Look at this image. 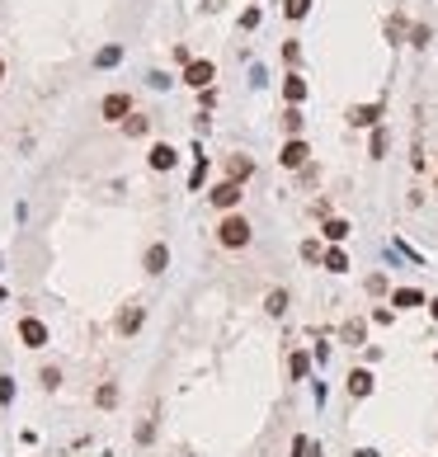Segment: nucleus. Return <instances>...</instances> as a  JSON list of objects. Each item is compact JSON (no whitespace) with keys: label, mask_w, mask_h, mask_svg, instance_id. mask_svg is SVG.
I'll return each instance as SVG.
<instances>
[{"label":"nucleus","mask_w":438,"mask_h":457,"mask_svg":"<svg viewBox=\"0 0 438 457\" xmlns=\"http://www.w3.org/2000/svg\"><path fill=\"white\" fill-rule=\"evenodd\" d=\"M15 401V377H0V405Z\"/></svg>","instance_id":"nucleus-30"},{"label":"nucleus","mask_w":438,"mask_h":457,"mask_svg":"<svg viewBox=\"0 0 438 457\" xmlns=\"http://www.w3.org/2000/svg\"><path fill=\"white\" fill-rule=\"evenodd\" d=\"M250 217H240V213H227L222 222H217V245H227V250H245L250 245Z\"/></svg>","instance_id":"nucleus-1"},{"label":"nucleus","mask_w":438,"mask_h":457,"mask_svg":"<svg viewBox=\"0 0 438 457\" xmlns=\"http://www.w3.org/2000/svg\"><path fill=\"white\" fill-rule=\"evenodd\" d=\"M325 269H330V273H349V255L330 245V250H325Z\"/></svg>","instance_id":"nucleus-20"},{"label":"nucleus","mask_w":438,"mask_h":457,"mask_svg":"<svg viewBox=\"0 0 438 457\" xmlns=\"http://www.w3.org/2000/svg\"><path fill=\"white\" fill-rule=\"evenodd\" d=\"M377 118H382V104H377V99L349 108V123H354V128H377Z\"/></svg>","instance_id":"nucleus-7"},{"label":"nucleus","mask_w":438,"mask_h":457,"mask_svg":"<svg viewBox=\"0 0 438 457\" xmlns=\"http://www.w3.org/2000/svg\"><path fill=\"white\" fill-rule=\"evenodd\" d=\"M240 28H259V10H255V5H250V10L240 14Z\"/></svg>","instance_id":"nucleus-32"},{"label":"nucleus","mask_w":438,"mask_h":457,"mask_svg":"<svg viewBox=\"0 0 438 457\" xmlns=\"http://www.w3.org/2000/svg\"><path fill=\"white\" fill-rule=\"evenodd\" d=\"M434 193H438V175H434Z\"/></svg>","instance_id":"nucleus-36"},{"label":"nucleus","mask_w":438,"mask_h":457,"mask_svg":"<svg viewBox=\"0 0 438 457\" xmlns=\"http://www.w3.org/2000/svg\"><path fill=\"white\" fill-rule=\"evenodd\" d=\"M118 61H123V48H99V57H95V66H104V71L118 66Z\"/></svg>","instance_id":"nucleus-25"},{"label":"nucleus","mask_w":438,"mask_h":457,"mask_svg":"<svg viewBox=\"0 0 438 457\" xmlns=\"http://www.w3.org/2000/svg\"><path fill=\"white\" fill-rule=\"evenodd\" d=\"M123 133H128V137H146V133H151V118H146V113H132L128 123H123Z\"/></svg>","instance_id":"nucleus-19"},{"label":"nucleus","mask_w":438,"mask_h":457,"mask_svg":"<svg viewBox=\"0 0 438 457\" xmlns=\"http://www.w3.org/2000/svg\"><path fill=\"white\" fill-rule=\"evenodd\" d=\"M203 179H207V161L198 156V165H193V175H189V188H203Z\"/></svg>","instance_id":"nucleus-27"},{"label":"nucleus","mask_w":438,"mask_h":457,"mask_svg":"<svg viewBox=\"0 0 438 457\" xmlns=\"http://www.w3.org/2000/svg\"><path fill=\"white\" fill-rule=\"evenodd\" d=\"M387 146H391L387 128H377V133H372V146H368V156H372V161H382V156H387Z\"/></svg>","instance_id":"nucleus-22"},{"label":"nucleus","mask_w":438,"mask_h":457,"mask_svg":"<svg viewBox=\"0 0 438 457\" xmlns=\"http://www.w3.org/2000/svg\"><path fill=\"white\" fill-rule=\"evenodd\" d=\"M429 316H434V321H438V297H429Z\"/></svg>","instance_id":"nucleus-33"},{"label":"nucleus","mask_w":438,"mask_h":457,"mask_svg":"<svg viewBox=\"0 0 438 457\" xmlns=\"http://www.w3.org/2000/svg\"><path fill=\"white\" fill-rule=\"evenodd\" d=\"M0 81H5V61H0Z\"/></svg>","instance_id":"nucleus-35"},{"label":"nucleus","mask_w":438,"mask_h":457,"mask_svg":"<svg viewBox=\"0 0 438 457\" xmlns=\"http://www.w3.org/2000/svg\"><path fill=\"white\" fill-rule=\"evenodd\" d=\"M307 99V81L297 76V71H287V81H283V104H302Z\"/></svg>","instance_id":"nucleus-13"},{"label":"nucleus","mask_w":438,"mask_h":457,"mask_svg":"<svg viewBox=\"0 0 438 457\" xmlns=\"http://www.w3.org/2000/svg\"><path fill=\"white\" fill-rule=\"evenodd\" d=\"M344 236H349V222H344V217H325V222H321V241L339 245Z\"/></svg>","instance_id":"nucleus-12"},{"label":"nucleus","mask_w":438,"mask_h":457,"mask_svg":"<svg viewBox=\"0 0 438 457\" xmlns=\"http://www.w3.org/2000/svg\"><path fill=\"white\" fill-rule=\"evenodd\" d=\"M19 340H24L28 349H43V344H48V325L38 321V316H24V321H19Z\"/></svg>","instance_id":"nucleus-6"},{"label":"nucleus","mask_w":438,"mask_h":457,"mask_svg":"<svg viewBox=\"0 0 438 457\" xmlns=\"http://www.w3.org/2000/svg\"><path fill=\"white\" fill-rule=\"evenodd\" d=\"M283 61H287V66H297V61H302V48H297L292 38H287V43H283Z\"/></svg>","instance_id":"nucleus-28"},{"label":"nucleus","mask_w":438,"mask_h":457,"mask_svg":"<svg viewBox=\"0 0 438 457\" xmlns=\"http://www.w3.org/2000/svg\"><path fill=\"white\" fill-rule=\"evenodd\" d=\"M363 340H368V325H363L359 316H354V321H344V344H363Z\"/></svg>","instance_id":"nucleus-21"},{"label":"nucleus","mask_w":438,"mask_h":457,"mask_svg":"<svg viewBox=\"0 0 438 457\" xmlns=\"http://www.w3.org/2000/svg\"><path fill=\"white\" fill-rule=\"evenodd\" d=\"M354 457H377V453H372V448H359V453H354Z\"/></svg>","instance_id":"nucleus-34"},{"label":"nucleus","mask_w":438,"mask_h":457,"mask_svg":"<svg viewBox=\"0 0 438 457\" xmlns=\"http://www.w3.org/2000/svg\"><path fill=\"white\" fill-rule=\"evenodd\" d=\"M368 293L382 297V293H387V278H382V273H368Z\"/></svg>","instance_id":"nucleus-29"},{"label":"nucleus","mask_w":438,"mask_h":457,"mask_svg":"<svg viewBox=\"0 0 438 457\" xmlns=\"http://www.w3.org/2000/svg\"><path fill=\"white\" fill-rule=\"evenodd\" d=\"M142 321H146V311H142L137 302H128V307L118 311V335H137V330H142Z\"/></svg>","instance_id":"nucleus-9"},{"label":"nucleus","mask_w":438,"mask_h":457,"mask_svg":"<svg viewBox=\"0 0 438 457\" xmlns=\"http://www.w3.org/2000/svg\"><path fill=\"white\" fill-rule=\"evenodd\" d=\"M349 396H372V373H368V368H354V373H349Z\"/></svg>","instance_id":"nucleus-14"},{"label":"nucleus","mask_w":438,"mask_h":457,"mask_svg":"<svg viewBox=\"0 0 438 457\" xmlns=\"http://www.w3.org/2000/svg\"><path fill=\"white\" fill-rule=\"evenodd\" d=\"M419 302H424L419 288H396V293H391V307H401V311H410V307H419Z\"/></svg>","instance_id":"nucleus-17"},{"label":"nucleus","mask_w":438,"mask_h":457,"mask_svg":"<svg viewBox=\"0 0 438 457\" xmlns=\"http://www.w3.org/2000/svg\"><path fill=\"white\" fill-rule=\"evenodd\" d=\"M43 387L57 391V387H61V373H57V368H43Z\"/></svg>","instance_id":"nucleus-31"},{"label":"nucleus","mask_w":438,"mask_h":457,"mask_svg":"<svg viewBox=\"0 0 438 457\" xmlns=\"http://www.w3.org/2000/svg\"><path fill=\"white\" fill-rule=\"evenodd\" d=\"M250 175H255V161H250V156H240V151H236V156H227V179L245 184Z\"/></svg>","instance_id":"nucleus-11"},{"label":"nucleus","mask_w":438,"mask_h":457,"mask_svg":"<svg viewBox=\"0 0 438 457\" xmlns=\"http://www.w3.org/2000/svg\"><path fill=\"white\" fill-rule=\"evenodd\" d=\"M307 264H325V241L321 236H311V241H302V250H297Z\"/></svg>","instance_id":"nucleus-16"},{"label":"nucleus","mask_w":438,"mask_h":457,"mask_svg":"<svg viewBox=\"0 0 438 457\" xmlns=\"http://www.w3.org/2000/svg\"><path fill=\"white\" fill-rule=\"evenodd\" d=\"M287 373H292V377H307L311 373V358H307V353H292V358H287Z\"/></svg>","instance_id":"nucleus-26"},{"label":"nucleus","mask_w":438,"mask_h":457,"mask_svg":"<svg viewBox=\"0 0 438 457\" xmlns=\"http://www.w3.org/2000/svg\"><path fill=\"white\" fill-rule=\"evenodd\" d=\"M283 14H287V19H307L311 0H283Z\"/></svg>","instance_id":"nucleus-23"},{"label":"nucleus","mask_w":438,"mask_h":457,"mask_svg":"<svg viewBox=\"0 0 438 457\" xmlns=\"http://www.w3.org/2000/svg\"><path fill=\"white\" fill-rule=\"evenodd\" d=\"M302 123H307V118H302V104H283V133L302 137Z\"/></svg>","instance_id":"nucleus-15"},{"label":"nucleus","mask_w":438,"mask_h":457,"mask_svg":"<svg viewBox=\"0 0 438 457\" xmlns=\"http://www.w3.org/2000/svg\"><path fill=\"white\" fill-rule=\"evenodd\" d=\"M217 81V66L207 61V57H193L189 66H184V85H193V90H212Z\"/></svg>","instance_id":"nucleus-4"},{"label":"nucleus","mask_w":438,"mask_h":457,"mask_svg":"<svg viewBox=\"0 0 438 457\" xmlns=\"http://www.w3.org/2000/svg\"><path fill=\"white\" fill-rule=\"evenodd\" d=\"M175 161H180V151H175L170 142H155L151 156H146V165H151V170H175Z\"/></svg>","instance_id":"nucleus-8"},{"label":"nucleus","mask_w":438,"mask_h":457,"mask_svg":"<svg viewBox=\"0 0 438 457\" xmlns=\"http://www.w3.org/2000/svg\"><path fill=\"white\" fill-rule=\"evenodd\" d=\"M207 198H212V208H222V213H231L236 203L245 198V184H236V179H222V184H212V193H207Z\"/></svg>","instance_id":"nucleus-5"},{"label":"nucleus","mask_w":438,"mask_h":457,"mask_svg":"<svg viewBox=\"0 0 438 457\" xmlns=\"http://www.w3.org/2000/svg\"><path fill=\"white\" fill-rule=\"evenodd\" d=\"M142 269L146 273H165L170 269V245H151V250L142 255Z\"/></svg>","instance_id":"nucleus-10"},{"label":"nucleus","mask_w":438,"mask_h":457,"mask_svg":"<svg viewBox=\"0 0 438 457\" xmlns=\"http://www.w3.org/2000/svg\"><path fill=\"white\" fill-rule=\"evenodd\" d=\"M0 302H5V288H0Z\"/></svg>","instance_id":"nucleus-37"},{"label":"nucleus","mask_w":438,"mask_h":457,"mask_svg":"<svg viewBox=\"0 0 438 457\" xmlns=\"http://www.w3.org/2000/svg\"><path fill=\"white\" fill-rule=\"evenodd\" d=\"M287 302H292V297H287L283 288H274V293L264 297V311H269V316H283V311H287Z\"/></svg>","instance_id":"nucleus-18"},{"label":"nucleus","mask_w":438,"mask_h":457,"mask_svg":"<svg viewBox=\"0 0 438 457\" xmlns=\"http://www.w3.org/2000/svg\"><path fill=\"white\" fill-rule=\"evenodd\" d=\"M132 113H137V108H132L128 90H113V95H104V99H99V118H104V123H128Z\"/></svg>","instance_id":"nucleus-2"},{"label":"nucleus","mask_w":438,"mask_h":457,"mask_svg":"<svg viewBox=\"0 0 438 457\" xmlns=\"http://www.w3.org/2000/svg\"><path fill=\"white\" fill-rule=\"evenodd\" d=\"M278 165H283V170H307L311 165V146L302 142V137H287L283 151H278Z\"/></svg>","instance_id":"nucleus-3"},{"label":"nucleus","mask_w":438,"mask_h":457,"mask_svg":"<svg viewBox=\"0 0 438 457\" xmlns=\"http://www.w3.org/2000/svg\"><path fill=\"white\" fill-rule=\"evenodd\" d=\"M95 401H99L104 410H113V405H118V387H113V382H104L99 391H95Z\"/></svg>","instance_id":"nucleus-24"}]
</instances>
